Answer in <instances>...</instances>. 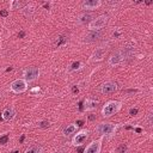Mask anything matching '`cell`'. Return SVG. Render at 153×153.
<instances>
[{
    "label": "cell",
    "mask_w": 153,
    "mask_h": 153,
    "mask_svg": "<svg viewBox=\"0 0 153 153\" xmlns=\"http://www.w3.org/2000/svg\"><path fill=\"white\" fill-rule=\"evenodd\" d=\"M121 102L118 100H109L108 103H105V105L102 109V115L104 117H111L112 115L117 114L121 110Z\"/></svg>",
    "instance_id": "1"
},
{
    "label": "cell",
    "mask_w": 153,
    "mask_h": 153,
    "mask_svg": "<svg viewBox=\"0 0 153 153\" xmlns=\"http://www.w3.org/2000/svg\"><path fill=\"white\" fill-rule=\"evenodd\" d=\"M108 16L105 14H102V16H98L96 18H93L88 24H87V27L90 29V31H99L102 27H104L106 24H108Z\"/></svg>",
    "instance_id": "2"
},
{
    "label": "cell",
    "mask_w": 153,
    "mask_h": 153,
    "mask_svg": "<svg viewBox=\"0 0 153 153\" xmlns=\"http://www.w3.org/2000/svg\"><path fill=\"white\" fill-rule=\"evenodd\" d=\"M117 124L115 123H99L96 127V131L100 135H111L116 131Z\"/></svg>",
    "instance_id": "3"
},
{
    "label": "cell",
    "mask_w": 153,
    "mask_h": 153,
    "mask_svg": "<svg viewBox=\"0 0 153 153\" xmlns=\"http://www.w3.org/2000/svg\"><path fill=\"white\" fill-rule=\"evenodd\" d=\"M10 88L14 93H23L27 90V82L24 79H16L11 82Z\"/></svg>",
    "instance_id": "4"
},
{
    "label": "cell",
    "mask_w": 153,
    "mask_h": 153,
    "mask_svg": "<svg viewBox=\"0 0 153 153\" xmlns=\"http://www.w3.org/2000/svg\"><path fill=\"white\" fill-rule=\"evenodd\" d=\"M23 79L26 81V82H31L33 80H36L38 76H39V69L37 67H27L26 69H24L23 72Z\"/></svg>",
    "instance_id": "5"
},
{
    "label": "cell",
    "mask_w": 153,
    "mask_h": 153,
    "mask_svg": "<svg viewBox=\"0 0 153 153\" xmlns=\"http://www.w3.org/2000/svg\"><path fill=\"white\" fill-rule=\"evenodd\" d=\"M87 137H88V130L82 129V130L78 131V133L73 136V139H72V145H73V146H81V145L87 140Z\"/></svg>",
    "instance_id": "6"
},
{
    "label": "cell",
    "mask_w": 153,
    "mask_h": 153,
    "mask_svg": "<svg viewBox=\"0 0 153 153\" xmlns=\"http://www.w3.org/2000/svg\"><path fill=\"white\" fill-rule=\"evenodd\" d=\"M100 149H102V140H94L86 146L84 153H100Z\"/></svg>",
    "instance_id": "7"
},
{
    "label": "cell",
    "mask_w": 153,
    "mask_h": 153,
    "mask_svg": "<svg viewBox=\"0 0 153 153\" xmlns=\"http://www.w3.org/2000/svg\"><path fill=\"white\" fill-rule=\"evenodd\" d=\"M117 91V84L114 81H106L100 86V92L103 94H110Z\"/></svg>",
    "instance_id": "8"
},
{
    "label": "cell",
    "mask_w": 153,
    "mask_h": 153,
    "mask_svg": "<svg viewBox=\"0 0 153 153\" xmlns=\"http://www.w3.org/2000/svg\"><path fill=\"white\" fill-rule=\"evenodd\" d=\"M124 54L122 53V51H117V53H115L114 55H111L110 57H109V66H116V65H118V63H121L122 61H123V59H124Z\"/></svg>",
    "instance_id": "9"
},
{
    "label": "cell",
    "mask_w": 153,
    "mask_h": 153,
    "mask_svg": "<svg viewBox=\"0 0 153 153\" xmlns=\"http://www.w3.org/2000/svg\"><path fill=\"white\" fill-rule=\"evenodd\" d=\"M14 117H16V110H14L13 106L6 108V109L2 111V114H1V118H2L4 121H6V122L12 121Z\"/></svg>",
    "instance_id": "10"
},
{
    "label": "cell",
    "mask_w": 153,
    "mask_h": 153,
    "mask_svg": "<svg viewBox=\"0 0 153 153\" xmlns=\"http://www.w3.org/2000/svg\"><path fill=\"white\" fill-rule=\"evenodd\" d=\"M105 54H106V48H104V47H98V48H96V50L92 53V56H91V57H92L93 61H100V60L104 59Z\"/></svg>",
    "instance_id": "11"
},
{
    "label": "cell",
    "mask_w": 153,
    "mask_h": 153,
    "mask_svg": "<svg viewBox=\"0 0 153 153\" xmlns=\"http://www.w3.org/2000/svg\"><path fill=\"white\" fill-rule=\"evenodd\" d=\"M81 5L86 10H94L102 5V1L100 0H85V1H82Z\"/></svg>",
    "instance_id": "12"
},
{
    "label": "cell",
    "mask_w": 153,
    "mask_h": 153,
    "mask_svg": "<svg viewBox=\"0 0 153 153\" xmlns=\"http://www.w3.org/2000/svg\"><path fill=\"white\" fill-rule=\"evenodd\" d=\"M92 19H93V14L90 13V12H85V13H81V14L78 17L76 23H78V24H88Z\"/></svg>",
    "instance_id": "13"
},
{
    "label": "cell",
    "mask_w": 153,
    "mask_h": 153,
    "mask_svg": "<svg viewBox=\"0 0 153 153\" xmlns=\"http://www.w3.org/2000/svg\"><path fill=\"white\" fill-rule=\"evenodd\" d=\"M97 100H94V99H91V98H87V99H85L84 100V108L82 109H85L86 111H91V110H94L96 109V106H97Z\"/></svg>",
    "instance_id": "14"
},
{
    "label": "cell",
    "mask_w": 153,
    "mask_h": 153,
    "mask_svg": "<svg viewBox=\"0 0 153 153\" xmlns=\"http://www.w3.org/2000/svg\"><path fill=\"white\" fill-rule=\"evenodd\" d=\"M99 37H100V32H99V31H91V32L86 36L85 42H94V41H97Z\"/></svg>",
    "instance_id": "15"
},
{
    "label": "cell",
    "mask_w": 153,
    "mask_h": 153,
    "mask_svg": "<svg viewBox=\"0 0 153 153\" xmlns=\"http://www.w3.org/2000/svg\"><path fill=\"white\" fill-rule=\"evenodd\" d=\"M75 130H76V126H75V124H68L67 127H65L62 134H63L65 136H69L71 134H74Z\"/></svg>",
    "instance_id": "16"
},
{
    "label": "cell",
    "mask_w": 153,
    "mask_h": 153,
    "mask_svg": "<svg viewBox=\"0 0 153 153\" xmlns=\"http://www.w3.org/2000/svg\"><path fill=\"white\" fill-rule=\"evenodd\" d=\"M25 153H42V148L39 147V146H31V147H29L26 151H25Z\"/></svg>",
    "instance_id": "17"
},
{
    "label": "cell",
    "mask_w": 153,
    "mask_h": 153,
    "mask_svg": "<svg viewBox=\"0 0 153 153\" xmlns=\"http://www.w3.org/2000/svg\"><path fill=\"white\" fill-rule=\"evenodd\" d=\"M22 6H23V4L20 1H11V4H10L11 10H17V8H20Z\"/></svg>",
    "instance_id": "18"
},
{
    "label": "cell",
    "mask_w": 153,
    "mask_h": 153,
    "mask_svg": "<svg viewBox=\"0 0 153 153\" xmlns=\"http://www.w3.org/2000/svg\"><path fill=\"white\" fill-rule=\"evenodd\" d=\"M81 67V62L80 61H74L71 66H69V71H76Z\"/></svg>",
    "instance_id": "19"
},
{
    "label": "cell",
    "mask_w": 153,
    "mask_h": 153,
    "mask_svg": "<svg viewBox=\"0 0 153 153\" xmlns=\"http://www.w3.org/2000/svg\"><path fill=\"white\" fill-rule=\"evenodd\" d=\"M23 12H24L25 17H30V16L33 13V8H32L31 6H29V7H25V8L23 10Z\"/></svg>",
    "instance_id": "20"
},
{
    "label": "cell",
    "mask_w": 153,
    "mask_h": 153,
    "mask_svg": "<svg viewBox=\"0 0 153 153\" xmlns=\"http://www.w3.org/2000/svg\"><path fill=\"white\" fill-rule=\"evenodd\" d=\"M127 152V146L126 145H120L116 148V153H126Z\"/></svg>",
    "instance_id": "21"
},
{
    "label": "cell",
    "mask_w": 153,
    "mask_h": 153,
    "mask_svg": "<svg viewBox=\"0 0 153 153\" xmlns=\"http://www.w3.org/2000/svg\"><path fill=\"white\" fill-rule=\"evenodd\" d=\"M38 127L39 128H48L49 127V121L48 120H44V121L38 122Z\"/></svg>",
    "instance_id": "22"
},
{
    "label": "cell",
    "mask_w": 153,
    "mask_h": 153,
    "mask_svg": "<svg viewBox=\"0 0 153 153\" xmlns=\"http://www.w3.org/2000/svg\"><path fill=\"white\" fill-rule=\"evenodd\" d=\"M7 141H8V135H7V134L0 136V145H6Z\"/></svg>",
    "instance_id": "23"
},
{
    "label": "cell",
    "mask_w": 153,
    "mask_h": 153,
    "mask_svg": "<svg viewBox=\"0 0 153 153\" xmlns=\"http://www.w3.org/2000/svg\"><path fill=\"white\" fill-rule=\"evenodd\" d=\"M39 91H41V88H39L38 86H36V87H33V88L30 90V93H31V94H35V93H37V92H39Z\"/></svg>",
    "instance_id": "24"
},
{
    "label": "cell",
    "mask_w": 153,
    "mask_h": 153,
    "mask_svg": "<svg viewBox=\"0 0 153 153\" xmlns=\"http://www.w3.org/2000/svg\"><path fill=\"white\" fill-rule=\"evenodd\" d=\"M0 16L4 17V18L7 17V16H8V11H7V10H0Z\"/></svg>",
    "instance_id": "25"
},
{
    "label": "cell",
    "mask_w": 153,
    "mask_h": 153,
    "mask_svg": "<svg viewBox=\"0 0 153 153\" xmlns=\"http://www.w3.org/2000/svg\"><path fill=\"white\" fill-rule=\"evenodd\" d=\"M137 114V109L135 108V109H130L129 110V115H131V116H134V115H136Z\"/></svg>",
    "instance_id": "26"
},
{
    "label": "cell",
    "mask_w": 153,
    "mask_h": 153,
    "mask_svg": "<svg viewBox=\"0 0 153 153\" xmlns=\"http://www.w3.org/2000/svg\"><path fill=\"white\" fill-rule=\"evenodd\" d=\"M72 91H73V93H74V94H78V93H79V88H78V87H75V86H73V87H72Z\"/></svg>",
    "instance_id": "27"
},
{
    "label": "cell",
    "mask_w": 153,
    "mask_h": 153,
    "mask_svg": "<svg viewBox=\"0 0 153 153\" xmlns=\"http://www.w3.org/2000/svg\"><path fill=\"white\" fill-rule=\"evenodd\" d=\"M93 120H96V116L94 115H90L88 116V121H93Z\"/></svg>",
    "instance_id": "28"
},
{
    "label": "cell",
    "mask_w": 153,
    "mask_h": 153,
    "mask_svg": "<svg viewBox=\"0 0 153 153\" xmlns=\"http://www.w3.org/2000/svg\"><path fill=\"white\" fill-rule=\"evenodd\" d=\"M148 123L152 124V114H148Z\"/></svg>",
    "instance_id": "29"
},
{
    "label": "cell",
    "mask_w": 153,
    "mask_h": 153,
    "mask_svg": "<svg viewBox=\"0 0 153 153\" xmlns=\"http://www.w3.org/2000/svg\"><path fill=\"white\" fill-rule=\"evenodd\" d=\"M18 36H19V37H20V38H23V37H24V36H25V32H24V31H20V32H19V35H18Z\"/></svg>",
    "instance_id": "30"
},
{
    "label": "cell",
    "mask_w": 153,
    "mask_h": 153,
    "mask_svg": "<svg viewBox=\"0 0 153 153\" xmlns=\"http://www.w3.org/2000/svg\"><path fill=\"white\" fill-rule=\"evenodd\" d=\"M76 126H82V121H76Z\"/></svg>",
    "instance_id": "31"
},
{
    "label": "cell",
    "mask_w": 153,
    "mask_h": 153,
    "mask_svg": "<svg viewBox=\"0 0 153 153\" xmlns=\"http://www.w3.org/2000/svg\"><path fill=\"white\" fill-rule=\"evenodd\" d=\"M24 141V135H22V137H20V142H23Z\"/></svg>",
    "instance_id": "32"
},
{
    "label": "cell",
    "mask_w": 153,
    "mask_h": 153,
    "mask_svg": "<svg viewBox=\"0 0 153 153\" xmlns=\"http://www.w3.org/2000/svg\"><path fill=\"white\" fill-rule=\"evenodd\" d=\"M11 153H19V151H13V152H11Z\"/></svg>",
    "instance_id": "33"
}]
</instances>
